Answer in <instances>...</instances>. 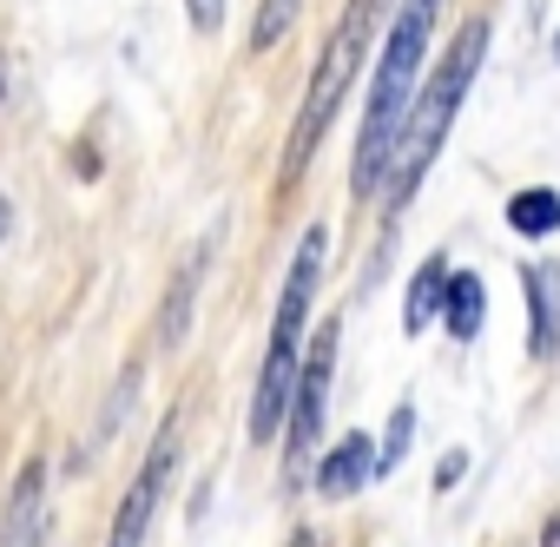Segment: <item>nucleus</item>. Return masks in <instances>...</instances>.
I'll list each match as a JSON object with an SVG mask.
<instances>
[{"mask_svg":"<svg viewBox=\"0 0 560 547\" xmlns=\"http://www.w3.org/2000/svg\"><path fill=\"white\" fill-rule=\"evenodd\" d=\"M429 27H435V0H402L396 21H389L383 60H376V80H370V106H363V132H357V165H350V191H357V198L383 191V172H389L396 132H402L409 100H416V86H422V47H429Z\"/></svg>","mask_w":560,"mask_h":547,"instance_id":"nucleus-1","label":"nucleus"},{"mask_svg":"<svg viewBox=\"0 0 560 547\" xmlns=\"http://www.w3.org/2000/svg\"><path fill=\"white\" fill-rule=\"evenodd\" d=\"M481 54H488V27L468 21V27L448 40L442 67L416 86L409 119H402V132H396V152H389V172H383L389 211H402V205L416 198V185L429 178V165H435V152H442V139H448V126H455V113H462V100H468V86H475V73H481Z\"/></svg>","mask_w":560,"mask_h":547,"instance_id":"nucleus-2","label":"nucleus"},{"mask_svg":"<svg viewBox=\"0 0 560 547\" xmlns=\"http://www.w3.org/2000/svg\"><path fill=\"white\" fill-rule=\"evenodd\" d=\"M324 251H330V237H324V224H311L298 237L284 298H277V324H270V344H264V370H257V389H250V442H270L277 429H284L291 383H298V363H304L311 298H317V278H324Z\"/></svg>","mask_w":560,"mask_h":547,"instance_id":"nucleus-3","label":"nucleus"},{"mask_svg":"<svg viewBox=\"0 0 560 547\" xmlns=\"http://www.w3.org/2000/svg\"><path fill=\"white\" fill-rule=\"evenodd\" d=\"M376 21H383V0H350V8H343V21L330 27V40H324V60H317V73H311V93H304V106H298V126H291L284 178H298V172L311 165L317 139L330 132V119H337V106H343V93H350V80H357V67H363V54H370V34H376Z\"/></svg>","mask_w":560,"mask_h":547,"instance_id":"nucleus-4","label":"nucleus"},{"mask_svg":"<svg viewBox=\"0 0 560 547\" xmlns=\"http://www.w3.org/2000/svg\"><path fill=\"white\" fill-rule=\"evenodd\" d=\"M337 344H343V324L330 317L324 330H317V344L304 350V363H298V383H291V409H284V462H291V481L311 468V455H317V435H324V416H330V376H337Z\"/></svg>","mask_w":560,"mask_h":547,"instance_id":"nucleus-5","label":"nucleus"},{"mask_svg":"<svg viewBox=\"0 0 560 547\" xmlns=\"http://www.w3.org/2000/svg\"><path fill=\"white\" fill-rule=\"evenodd\" d=\"M172 462H178V422H165L159 442L145 449L132 488L119 494V514H113L106 547H145V527H152V514H159V501H165V481H172Z\"/></svg>","mask_w":560,"mask_h":547,"instance_id":"nucleus-6","label":"nucleus"},{"mask_svg":"<svg viewBox=\"0 0 560 547\" xmlns=\"http://www.w3.org/2000/svg\"><path fill=\"white\" fill-rule=\"evenodd\" d=\"M521 291H527V350L534 357H560V264L553 257L527 264Z\"/></svg>","mask_w":560,"mask_h":547,"instance_id":"nucleus-7","label":"nucleus"},{"mask_svg":"<svg viewBox=\"0 0 560 547\" xmlns=\"http://www.w3.org/2000/svg\"><path fill=\"white\" fill-rule=\"evenodd\" d=\"M40 534H47V468L27 462L14 475L8 514H0V547H40Z\"/></svg>","mask_w":560,"mask_h":547,"instance_id":"nucleus-8","label":"nucleus"},{"mask_svg":"<svg viewBox=\"0 0 560 547\" xmlns=\"http://www.w3.org/2000/svg\"><path fill=\"white\" fill-rule=\"evenodd\" d=\"M376 475V442L363 435V429H350L324 462H317V494H330V501H350L363 481Z\"/></svg>","mask_w":560,"mask_h":547,"instance_id":"nucleus-9","label":"nucleus"},{"mask_svg":"<svg viewBox=\"0 0 560 547\" xmlns=\"http://www.w3.org/2000/svg\"><path fill=\"white\" fill-rule=\"evenodd\" d=\"M442 317H448L455 344H468V337L481 330V317H488V291H481V278H475V270H448V291H442Z\"/></svg>","mask_w":560,"mask_h":547,"instance_id":"nucleus-10","label":"nucleus"},{"mask_svg":"<svg viewBox=\"0 0 560 547\" xmlns=\"http://www.w3.org/2000/svg\"><path fill=\"white\" fill-rule=\"evenodd\" d=\"M198 278H205V251L172 278V298H165V317H159V350H178L185 330H191V298H198Z\"/></svg>","mask_w":560,"mask_h":547,"instance_id":"nucleus-11","label":"nucleus"},{"mask_svg":"<svg viewBox=\"0 0 560 547\" xmlns=\"http://www.w3.org/2000/svg\"><path fill=\"white\" fill-rule=\"evenodd\" d=\"M442 291H448V264H442V257H429V264L416 270V284H409V311H402V330H409V337H422V324H435V317H442Z\"/></svg>","mask_w":560,"mask_h":547,"instance_id":"nucleus-12","label":"nucleus"},{"mask_svg":"<svg viewBox=\"0 0 560 547\" xmlns=\"http://www.w3.org/2000/svg\"><path fill=\"white\" fill-rule=\"evenodd\" d=\"M508 224H514V231H527V237L560 231V191H547V185L514 191V198H508Z\"/></svg>","mask_w":560,"mask_h":547,"instance_id":"nucleus-13","label":"nucleus"},{"mask_svg":"<svg viewBox=\"0 0 560 547\" xmlns=\"http://www.w3.org/2000/svg\"><path fill=\"white\" fill-rule=\"evenodd\" d=\"M304 14V0H257V21H250V47L257 54H270L277 40L291 34V21Z\"/></svg>","mask_w":560,"mask_h":547,"instance_id":"nucleus-14","label":"nucleus"},{"mask_svg":"<svg viewBox=\"0 0 560 547\" xmlns=\"http://www.w3.org/2000/svg\"><path fill=\"white\" fill-rule=\"evenodd\" d=\"M139 396V363L132 370H119V383H113V396H106V409H100V422H93V442L86 449H100V442H113V429L126 422V403Z\"/></svg>","mask_w":560,"mask_h":547,"instance_id":"nucleus-15","label":"nucleus"},{"mask_svg":"<svg viewBox=\"0 0 560 547\" xmlns=\"http://www.w3.org/2000/svg\"><path fill=\"white\" fill-rule=\"evenodd\" d=\"M409 435H416V409L402 403V409L389 416V435H383V449H376V475H389V468L409 455Z\"/></svg>","mask_w":560,"mask_h":547,"instance_id":"nucleus-16","label":"nucleus"},{"mask_svg":"<svg viewBox=\"0 0 560 547\" xmlns=\"http://www.w3.org/2000/svg\"><path fill=\"white\" fill-rule=\"evenodd\" d=\"M185 14H191L198 34H218L224 27V0H185Z\"/></svg>","mask_w":560,"mask_h":547,"instance_id":"nucleus-17","label":"nucleus"},{"mask_svg":"<svg viewBox=\"0 0 560 547\" xmlns=\"http://www.w3.org/2000/svg\"><path fill=\"white\" fill-rule=\"evenodd\" d=\"M291 547H330V540H324L317 527H298V534H291Z\"/></svg>","mask_w":560,"mask_h":547,"instance_id":"nucleus-18","label":"nucleus"},{"mask_svg":"<svg viewBox=\"0 0 560 547\" xmlns=\"http://www.w3.org/2000/svg\"><path fill=\"white\" fill-rule=\"evenodd\" d=\"M8 218H14V211H8V191H0V237H8Z\"/></svg>","mask_w":560,"mask_h":547,"instance_id":"nucleus-19","label":"nucleus"},{"mask_svg":"<svg viewBox=\"0 0 560 547\" xmlns=\"http://www.w3.org/2000/svg\"><path fill=\"white\" fill-rule=\"evenodd\" d=\"M547 547H560V521H553V527H547Z\"/></svg>","mask_w":560,"mask_h":547,"instance_id":"nucleus-20","label":"nucleus"}]
</instances>
